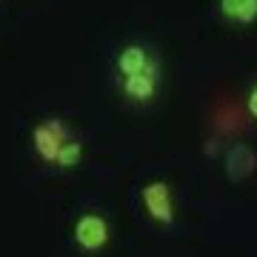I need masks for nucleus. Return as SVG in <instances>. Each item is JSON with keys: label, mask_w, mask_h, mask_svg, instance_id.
I'll list each match as a JSON object with an SVG mask.
<instances>
[{"label": "nucleus", "mask_w": 257, "mask_h": 257, "mask_svg": "<svg viewBox=\"0 0 257 257\" xmlns=\"http://www.w3.org/2000/svg\"><path fill=\"white\" fill-rule=\"evenodd\" d=\"M114 86L117 94L132 106H152L166 83L163 57L146 40H126L114 52Z\"/></svg>", "instance_id": "f257e3e1"}, {"label": "nucleus", "mask_w": 257, "mask_h": 257, "mask_svg": "<svg viewBox=\"0 0 257 257\" xmlns=\"http://www.w3.org/2000/svg\"><path fill=\"white\" fill-rule=\"evenodd\" d=\"M140 206L146 211V217L163 229H172L177 220V200L175 189L163 177H152L140 186Z\"/></svg>", "instance_id": "f03ea898"}, {"label": "nucleus", "mask_w": 257, "mask_h": 257, "mask_svg": "<svg viewBox=\"0 0 257 257\" xmlns=\"http://www.w3.org/2000/svg\"><path fill=\"white\" fill-rule=\"evenodd\" d=\"M72 240L83 254H100L111 240V226L100 211H80L72 226Z\"/></svg>", "instance_id": "7ed1b4c3"}, {"label": "nucleus", "mask_w": 257, "mask_h": 257, "mask_svg": "<svg viewBox=\"0 0 257 257\" xmlns=\"http://www.w3.org/2000/svg\"><path fill=\"white\" fill-rule=\"evenodd\" d=\"M69 138H74V135L60 117H43L40 123L32 126V149L46 166L57 163V155H60V149Z\"/></svg>", "instance_id": "20e7f679"}, {"label": "nucleus", "mask_w": 257, "mask_h": 257, "mask_svg": "<svg viewBox=\"0 0 257 257\" xmlns=\"http://www.w3.org/2000/svg\"><path fill=\"white\" fill-rule=\"evenodd\" d=\"M214 12L220 23L237 32L257 26V0H214Z\"/></svg>", "instance_id": "39448f33"}, {"label": "nucleus", "mask_w": 257, "mask_h": 257, "mask_svg": "<svg viewBox=\"0 0 257 257\" xmlns=\"http://www.w3.org/2000/svg\"><path fill=\"white\" fill-rule=\"evenodd\" d=\"M254 166H257L254 152L243 146V143H237V146H231L226 152V175H229V180H246L254 172Z\"/></svg>", "instance_id": "423d86ee"}, {"label": "nucleus", "mask_w": 257, "mask_h": 257, "mask_svg": "<svg viewBox=\"0 0 257 257\" xmlns=\"http://www.w3.org/2000/svg\"><path fill=\"white\" fill-rule=\"evenodd\" d=\"M83 160V140L80 138H69L60 149V155H57V169H74V166H80Z\"/></svg>", "instance_id": "0eeeda50"}, {"label": "nucleus", "mask_w": 257, "mask_h": 257, "mask_svg": "<svg viewBox=\"0 0 257 257\" xmlns=\"http://www.w3.org/2000/svg\"><path fill=\"white\" fill-rule=\"evenodd\" d=\"M246 114L257 123V77L251 80V86H248V92H246Z\"/></svg>", "instance_id": "6e6552de"}]
</instances>
